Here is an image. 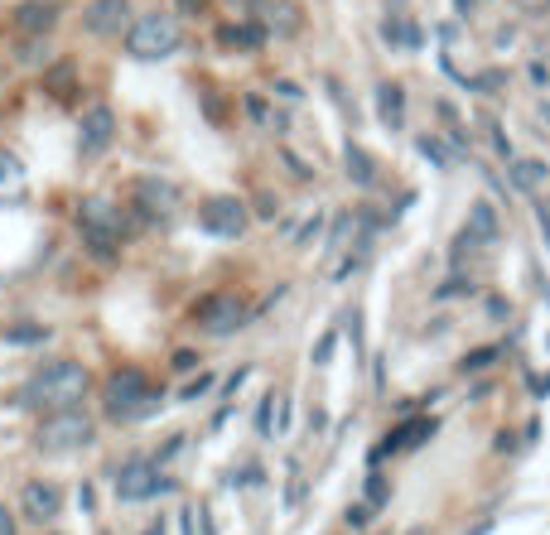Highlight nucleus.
Listing matches in <instances>:
<instances>
[{
    "instance_id": "f257e3e1",
    "label": "nucleus",
    "mask_w": 550,
    "mask_h": 535,
    "mask_svg": "<svg viewBox=\"0 0 550 535\" xmlns=\"http://www.w3.org/2000/svg\"><path fill=\"white\" fill-rule=\"evenodd\" d=\"M87 391H92V372L73 357H58V362H44L20 386V405H29V410H68V405H83Z\"/></svg>"
},
{
    "instance_id": "f03ea898",
    "label": "nucleus",
    "mask_w": 550,
    "mask_h": 535,
    "mask_svg": "<svg viewBox=\"0 0 550 535\" xmlns=\"http://www.w3.org/2000/svg\"><path fill=\"white\" fill-rule=\"evenodd\" d=\"M184 44V25L179 15L169 10H150V15H136L131 29H126V54L136 63H160V58H174Z\"/></svg>"
},
{
    "instance_id": "7ed1b4c3",
    "label": "nucleus",
    "mask_w": 550,
    "mask_h": 535,
    "mask_svg": "<svg viewBox=\"0 0 550 535\" xmlns=\"http://www.w3.org/2000/svg\"><path fill=\"white\" fill-rule=\"evenodd\" d=\"M102 410H107L111 420H145V415L160 410V391H155V381L145 372L121 367V372H111L107 386H102Z\"/></svg>"
},
{
    "instance_id": "20e7f679",
    "label": "nucleus",
    "mask_w": 550,
    "mask_h": 535,
    "mask_svg": "<svg viewBox=\"0 0 550 535\" xmlns=\"http://www.w3.org/2000/svg\"><path fill=\"white\" fill-rule=\"evenodd\" d=\"M97 439V420L87 415L83 405H68V410H49L39 429H34V444L44 454H73V449H87Z\"/></svg>"
},
{
    "instance_id": "39448f33",
    "label": "nucleus",
    "mask_w": 550,
    "mask_h": 535,
    "mask_svg": "<svg viewBox=\"0 0 550 535\" xmlns=\"http://www.w3.org/2000/svg\"><path fill=\"white\" fill-rule=\"evenodd\" d=\"M78 232H83L87 251L97 261H116L121 256V217H116V208L107 198H87L78 208Z\"/></svg>"
},
{
    "instance_id": "423d86ee",
    "label": "nucleus",
    "mask_w": 550,
    "mask_h": 535,
    "mask_svg": "<svg viewBox=\"0 0 550 535\" xmlns=\"http://www.w3.org/2000/svg\"><path fill=\"white\" fill-rule=\"evenodd\" d=\"M193 328L198 333H208V338H227V333H237V328H247L251 309L242 304V295H232V290H213V295H203L193 304Z\"/></svg>"
},
{
    "instance_id": "0eeeda50",
    "label": "nucleus",
    "mask_w": 550,
    "mask_h": 535,
    "mask_svg": "<svg viewBox=\"0 0 550 535\" xmlns=\"http://www.w3.org/2000/svg\"><path fill=\"white\" fill-rule=\"evenodd\" d=\"M169 487H174V482L165 478L160 458H131V463L116 468V497H121V502H150V497H160Z\"/></svg>"
},
{
    "instance_id": "6e6552de",
    "label": "nucleus",
    "mask_w": 550,
    "mask_h": 535,
    "mask_svg": "<svg viewBox=\"0 0 550 535\" xmlns=\"http://www.w3.org/2000/svg\"><path fill=\"white\" fill-rule=\"evenodd\" d=\"M198 227H203L208 237L237 241L247 232V203L232 198V193H213V198H203V208H198Z\"/></svg>"
},
{
    "instance_id": "1a4fd4ad",
    "label": "nucleus",
    "mask_w": 550,
    "mask_h": 535,
    "mask_svg": "<svg viewBox=\"0 0 550 535\" xmlns=\"http://www.w3.org/2000/svg\"><path fill=\"white\" fill-rule=\"evenodd\" d=\"M83 29L92 39H116L121 29H131V0H87Z\"/></svg>"
},
{
    "instance_id": "9d476101",
    "label": "nucleus",
    "mask_w": 550,
    "mask_h": 535,
    "mask_svg": "<svg viewBox=\"0 0 550 535\" xmlns=\"http://www.w3.org/2000/svg\"><path fill=\"white\" fill-rule=\"evenodd\" d=\"M58 511H63V487L49 478H34L25 482V492H20V516L34 521V526H49Z\"/></svg>"
},
{
    "instance_id": "9b49d317",
    "label": "nucleus",
    "mask_w": 550,
    "mask_h": 535,
    "mask_svg": "<svg viewBox=\"0 0 550 535\" xmlns=\"http://www.w3.org/2000/svg\"><path fill=\"white\" fill-rule=\"evenodd\" d=\"M111 140H116V111H111V107H92L83 116V126H78V150L92 160V155H107Z\"/></svg>"
},
{
    "instance_id": "f8f14e48",
    "label": "nucleus",
    "mask_w": 550,
    "mask_h": 535,
    "mask_svg": "<svg viewBox=\"0 0 550 535\" xmlns=\"http://www.w3.org/2000/svg\"><path fill=\"white\" fill-rule=\"evenodd\" d=\"M29 203V174L10 150H0V208H20Z\"/></svg>"
},
{
    "instance_id": "ddd939ff",
    "label": "nucleus",
    "mask_w": 550,
    "mask_h": 535,
    "mask_svg": "<svg viewBox=\"0 0 550 535\" xmlns=\"http://www.w3.org/2000/svg\"><path fill=\"white\" fill-rule=\"evenodd\" d=\"M430 434H435V420H430V415L401 420V425H396V429H391V434L382 439V454H411V449H420Z\"/></svg>"
},
{
    "instance_id": "4468645a",
    "label": "nucleus",
    "mask_w": 550,
    "mask_h": 535,
    "mask_svg": "<svg viewBox=\"0 0 550 535\" xmlns=\"http://www.w3.org/2000/svg\"><path fill=\"white\" fill-rule=\"evenodd\" d=\"M54 25H58L54 0H25V5L15 10V29H20V34H49Z\"/></svg>"
},
{
    "instance_id": "2eb2a0df",
    "label": "nucleus",
    "mask_w": 550,
    "mask_h": 535,
    "mask_svg": "<svg viewBox=\"0 0 550 535\" xmlns=\"http://www.w3.org/2000/svg\"><path fill=\"white\" fill-rule=\"evenodd\" d=\"M377 121H382L386 131H401V126H406V92H401L396 82H382V87H377Z\"/></svg>"
},
{
    "instance_id": "dca6fc26",
    "label": "nucleus",
    "mask_w": 550,
    "mask_h": 535,
    "mask_svg": "<svg viewBox=\"0 0 550 535\" xmlns=\"http://www.w3.org/2000/svg\"><path fill=\"white\" fill-rule=\"evenodd\" d=\"M468 232L483 241V246H493L497 232H502V222H497V208L488 203V198H478L473 208H468Z\"/></svg>"
},
{
    "instance_id": "f3484780",
    "label": "nucleus",
    "mask_w": 550,
    "mask_h": 535,
    "mask_svg": "<svg viewBox=\"0 0 550 535\" xmlns=\"http://www.w3.org/2000/svg\"><path fill=\"white\" fill-rule=\"evenodd\" d=\"M343 164H348V179H353L358 188L377 184V164H372V155H367L362 145H348V150H343Z\"/></svg>"
},
{
    "instance_id": "a211bd4d",
    "label": "nucleus",
    "mask_w": 550,
    "mask_h": 535,
    "mask_svg": "<svg viewBox=\"0 0 550 535\" xmlns=\"http://www.w3.org/2000/svg\"><path fill=\"white\" fill-rule=\"evenodd\" d=\"M136 193H140V208L145 213H169L174 208V188L160 184V179H140Z\"/></svg>"
},
{
    "instance_id": "6ab92c4d",
    "label": "nucleus",
    "mask_w": 550,
    "mask_h": 535,
    "mask_svg": "<svg viewBox=\"0 0 550 535\" xmlns=\"http://www.w3.org/2000/svg\"><path fill=\"white\" fill-rule=\"evenodd\" d=\"M218 39H222V44H227V49H242V54H256L266 34H261V29H256V25H222V34H218Z\"/></svg>"
},
{
    "instance_id": "aec40b11",
    "label": "nucleus",
    "mask_w": 550,
    "mask_h": 535,
    "mask_svg": "<svg viewBox=\"0 0 550 535\" xmlns=\"http://www.w3.org/2000/svg\"><path fill=\"white\" fill-rule=\"evenodd\" d=\"M546 179H550V169L541 160H517V164H512V184L522 188V193H536Z\"/></svg>"
},
{
    "instance_id": "412c9836",
    "label": "nucleus",
    "mask_w": 550,
    "mask_h": 535,
    "mask_svg": "<svg viewBox=\"0 0 550 535\" xmlns=\"http://www.w3.org/2000/svg\"><path fill=\"white\" fill-rule=\"evenodd\" d=\"M415 150L435 164V169H454V155H449V145H444L440 135H420V140H415Z\"/></svg>"
},
{
    "instance_id": "4be33fe9",
    "label": "nucleus",
    "mask_w": 550,
    "mask_h": 535,
    "mask_svg": "<svg viewBox=\"0 0 550 535\" xmlns=\"http://www.w3.org/2000/svg\"><path fill=\"white\" fill-rule=\"evenodd\" d=\"M382 39H386V44H401V49H415V44H420V29L406 25V20L396 15V20H386V25H382Z\"/></svg>"
},
{
    "instance_id": "5701e85b",
    "label": "nucleus",
    "mask_w": 550,
    "mask_h": 535,
    "mask_svg": "<svg viewBox=\"0 0 550 535\" xmlns=\"http://www.w3.org/2000/svg\"><path fill=\"white\" fill-rule=\"evenodd\" d=\"M391 502V482H386V473H367V507L377 511Z\"/></svg>"
},
{
    "instance_id": "b1692460",
    "label": "nucleus",
    "mask_w": 550,
    "mask_h": 535,
    "mask_svg": "<svg viewBox=\"0 0 550 535\" xmlns=\"http://www.w3.org/2000/svg\"><path fill=\"white\" fill-rule=\"evenodd\" d=\"M497 357H502V348H478V352H468L464 362H459V372H488Z\"/></svg>"
},
{
    "instance_id": "393cba45",
    "label": "nucleus",
    "mask_w": 550,
    "mask_h": 535,
    "mask_svg": "<svg viewBox=\"0 0 550 535\" xmlns=\"http://www.w3.org/2000/svg\"><path fill=\"white\" fill-rule=\"evenodd\" d=\"M49 328L44 323H25V328H5V343H44Z\"/></svg>"
},
{
    "instance_id": "a878e982",
    "label": "nucleus",
    "mask_w": 550,
    "mask_h": 535,
    "mask_svg": "<svg viewBox=\"0 0 550 535\" xmlns=\"http://www.w3.org/2000/svg\"><path fill=\"white\" fill-rule=\"evenodd\" d=\"M333 348H338V333H324V338H319V348H314V367H329Z\"/></svg>"
},
{
    "instance_id": "bb28decb",
    "label": "nucleus",
    "mask_w": 550,
    "mask_h": 535,
    "mask_svg": "<svg viewBox=\"0 0 550 535\" xmlns=\"http://www.w3.org/2000/svg\"><path fill=\"white\" fill-rule=\"evenodd\" d=\"M208 391H213V376L203 372V376H198V381H189V386H184V401H203Z\"/></svg>"
},
{
    "instance_id": "cd10ccee",
    "label": "nucleus",
    "mask_w": 550,
    "mask_h": 535,
    "mask_svg": "<svg viewBox=\"0 0 550 535\" xmlns=\"http://www.w3.org/2000/svg\"><path fill=\"white\" fill-rule=\"evenodd\" d=\"M271 401L275 396H261V410H256V434L261 439H271Z\"/></svg>"
},
{
    "instance_id": "c85d7f7f",
    "label": "nucleus",
    "mask_w": 550,
    "mask_h": 535,
    "mask_svg": "<svg viewBox=\"0 0 550 535\" xmlns=\"http://www.w3.org/2000/svg\"><path fill=\"white\" fill-rule=\"evenodd\" d=\"M464 290H473V280L454 275V280H444V285H440V299H454V295H464Z\"/></svg>"
},
{
    "instance_id": "c756f323",
    "label": "nucleus",
    "mask_w": 550,
    "mask_h": 535,
    "mask_svg": "<svg viewBox=\"0 0 550 535\" xmlns=\"http://www.w3.org/2000/svg\"><path fill=\"white\" fill-rule=\"evenodd\" d=\"M319 227H324V217L314 213V217H309V222H304V227H300V237H295V246H309V241L319 237Z\"/></svg>"
},
{
    "instance_id": "7c9ffc66",
    "label": "nucleus",
    "mask_w": 550,
    "mask_h": 535,
    "mask_svg": "<svg viewBox=\"0 0 550 535\" xmlns=\"http://www.w3.org/2000/svg\"><path fill=\"white\" fill-rule=\"evenodd\" d=\"M367 521H372V507H367V502H353V507H348V526H367Z\"/></svg>"
},
{
    "instance_id": "2f4dec72",
    "label": "nucleus",
    "mask_w": 550,
    "mask_h": 535,
    "mask_svg": "<svg viewBox=\"0 0 550 535\" xmlns=\"http://www.w3.org/2000/svg\"><path fill=\"white\" fill-rule=\"evenodd\" d=\"M0 535H20V516L0 502Z\"/></svg>"
},
{
    "instance_id": "473e14b6",
    "label": "nucleus",
    "mask_w": 550,
    "mask_h": 535,
    "mask_svg": "<svg viewBox=\"0 0 550 535\" xmlns=\"http://www.w3.org/2000/svg\"><path fill=\"white\" fill-rule=\"evenodd\" d=\"M536 227H541V241L550 251V203H536Z\"/></svg>"
},
{
    "instance_id": "72a5a7b5",
    "label": "nucleus",
    "mask_w": 550,
    "mask_h": 535,
    "mask_svg": "<svg viewBox=\"0 0 550 535\" xmlns=\"http://www.w3.org/2000/svg\"><path fill=\"white\" fill-rule=\"evenodd\" d=\"M193 367H198L193 352H174V372H193Z\"/></svg>"
},
{
    "instance_id": "f704fd0d",
    "label": "nucleus",
    "mask_w": 550,
    "mask_h": 535,
    "mask_svg": "<svg viewBox=\"0 0 550 535\" xmlns=\"http://www.w3.org/2000/svg\"><path fill=\"white\" fill-rule=\"evenodd\" d=\"M275 92H280V97H285V102H300L304 92L300 87H295V82H280V87H275Z\"/></svg>"
},
{
    "instance_id": "c9c22d12",
    "label": "nucleus",
    "mask_w": 550,
    "mask_h": 535,
    "mask_svg": "<svg viewBox=\"0 0 550 535\" xmlns=\"http://www.w3.org/2000/svg\"><path fill=\"white\" fill-rule=\"evenodd\" d=\"M473 10H478V0H454V15H464V20H468Z\"/></svg>"
},
{
    "instance_id": "e433bc0d",
    "label": "nucleus",
    "mask_w": 550,
    "mask_h": 535,
    "mask_svg": "<svg viewBox=\"0 0 550 535\" xmlns=\"http://www.w3.org/2000/svg\"><path fill=\"white\" fill-rule=\"evenodd\" d=\"M179 5H184V10H203L208 0H179Z\"/></svg>"
},
{
    "instance_id": "4c0bfd02",
    "label": "nucleus",
    "mask_w": 550,
    "mask_h": 535,
    "mask_svg": "<svg viewBox=\"0 0 550 535\" xmlns=\"http://www.w3.org/2000/svg\"><path fill=\"white\" fill-rule=\"evenodd\" d=\"M145 535H165V526H150V531H145Z\"/></svg>"
},
{
    "instance_id": "58836bf2",
    "label": "nucleus",
    "mask_w": 550,
    "mask_h": 535,
    "mask_svg": "<svg viewBox=\"0 0 550 535\" xmlns=\"http://www.w3.org/2000/svg\"><path fill=\"white\" fill-rule=\"evenodd\" d=\"M541 116H546V121H550V102H541Z\"/></svg>"
},
{
    "instance_id": "ea45409f",
    "label": "nucleus",
    "mask_w": 550,
    "mask_h": 535,
    "mask_svg": "<svg viewBox=\"0 0 550 535\" xmlns=\"http://www.w3.org/2000/svg\"><path fill=\"white\" fill-rule=\"evenodd\" d=\"M411 535H425V531H411Z\"/></svg>"
}]
</instances>
